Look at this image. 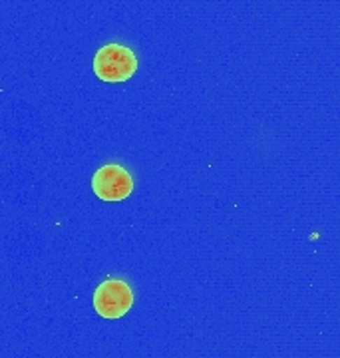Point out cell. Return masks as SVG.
Masks as SVG:
<instances>
[{
    "mask_svg": "<svg viewBox=\"0 0 340 358\" xmlns=\"http://www.w3.org/2000/svg\"><path fill=\"white\" fill-rule=\"evenodd\" d=\"M134 305V291L122 279H108L94 293V308L104 319H120Z\"/></svg>",
    "mask_w": 340,
    "mask_h": 358,
    "instance_id": "7a4b0ae2",
    "label": "cell"
},
{
    "mask_svg": "<svg viewBox=\"0 0 340 358\" xmlns=\"http://www.w3.org/2000/svg\"><path fill=\"white\" fill-rule=\"evenodd\" d=\"M92 189L104 201H124L134 192V178L126 167L108 164L94 173Z\"/></svg>",
    "mask_w": 340,
    "mask_h": 358,
    "instance_id": "3957f363",
    "label": "cell"
},
{
    "mask_svg": "<svg viewBox=\"0 0 340 358\" xmlns=\"http://www.w3.org/2000/svg\"><path fill=\"white\" fill-rule=\"evenodd\" d=\"M138 58L122 44H106L96 52L94 72L101 82H126L136 74Z\"/></svg>",
    "mask_w": 340,
    "mask_h": 358,
    "instance_id": "6da1fadb",
    "label": "cell"
}]
</instances>
